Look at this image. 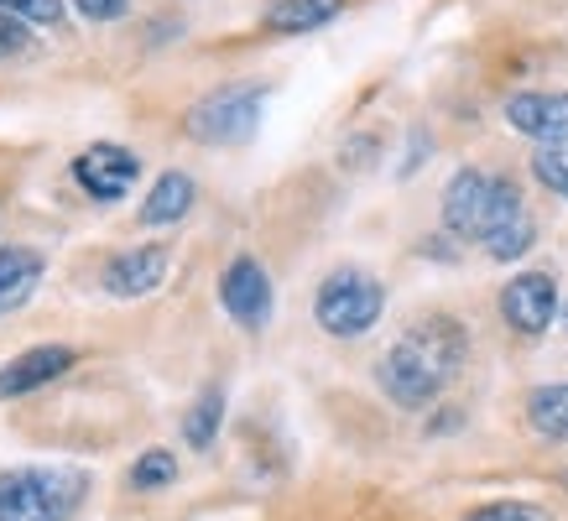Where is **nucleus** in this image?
Instances as JSON below:
<instances>
[{
    "label": "nucleus",
    "mask_w": 568,
    "mask_h": 521,
    "mask_svg": "<svg viewBox=\"0 0 568 521\" xmlns=\"http://www.w3.org/2000/svg\"><path fill=\"white\" fill-rule=\"evenodd\" d=\"M465 355H469V339L454 318H423V324H413L381 355L376 381L396 407H428L459 376Z\"/></svg>",
    "instance_id": "1"
},
{
    "label": "nucleus",
    "mask_w": 568,
    "mask_h": 521,
    "mask_svg": "<svg viewBox=\"0 0 568 521\" xmlns=\"http://www.w3.org/2000/svg\"><path fill=\"white\" fill-rule=\"evenodd\" d=\"M89 496V474L69 464L0 469V521H69Z\"/></svg>",
    "instance_id": "2"
},
{
    "label": "nucleus",
    "mask_w": 568,
    "mask_h": 521,
    "mask_svg": "<svg viewBox=\"0 0 568 521\" xmlns=\"http://www.w3.org/2000/svg\"><path fill=\"white\" fill-rule=\"evenodd\" d=\"M381 308H386V287H381L371 272H355V266L324 277V287L313 297V318H318V329L334 334V339H361V334H371Z\"/></svg>",
    "instance_id": "3"
},
{
    "label": "nucleus",
    "mask_w": 568,
    "mask_h": 521,
    "mask_svg": "<svg viewBox=\"0 0 568 521\" xmlns=\"http://www.w3.org/2000/svg\"><path fill=\"white\" fill-rule=\"evenodd\" d=\"M261 104H266V89L261 84H224L214 94H204L183 115V131L199 146H241V141L256 136Z\"/></svg>",
    "instance_id": "4"
},
{
    "label": "nucleus",
    "mask_w": 568,
    "mask_h": 521,
    "mask_svg": "<svg viewBox=\"0 0 568 521\" xmlns=\"http://www.w3.org/2000/svg\"><path fill=\"white\" fill-rule=\"evenodd\" d=\"M73 177H79V188L89 198H100V204H121L131 183L141 177V156L115 146V141H94L84 152L73 156Z\"/></svg>",
    "instance_id": "5"
},
{
    "label": "nucleus",
    "mask_w": 568,
    "mask_h": 521,
    "mask_svg": "<svg viewBox=\"0 0 568 521\" xmlns=\"http://www.w3.org/2000/svg\"><path fill=\"white\" fill-rule=\"evenodd\" d=\"M490 208H496V177L490 173L465 167V173L448 177V188H444V225H448V235H459V241H485Z\"/></svg>",
    "instance_id": "6"
},
{
    "label": "nucleus",
    "mask_w": 568,
    "mask_h": 521,
    "mask_svg": "<svg viewBox=\"0 0 568 521\" xmlns=\"http://www.w3.org/2000/svg\"><path fill=\"white\" fill-rule=\"evenodd\" d=\"M220 303L241 329H266V318H272V277H266V266L251 256L230 260L220 277Z\"/></svg>",
    "instance_id": "7"
},
{
    "label": "nucleus",
    "mask_w": 568,
    "mask_h": 521,
    "mask_svg": "<svg viewBox=\"0 0 568 521\" xmlns=\"http://www.w3.org/2000/svg\"><path fill=\"white\" fill-rule=\"evenodd\" d=\"M500 318L517 334H527V339L548 334V324L558 318V282H552L548 272H521V277H511L506 293H500Z\"/></svg>",
    "instance_id": "8"
},
{
    "label": "nucleus",
    "mask_w": 568,
    "mask_h": 521,
    "mask_svg": "<svg viewBox=\"0 0 568 521\" xmlns=\"http://www.w3.org/2000/svg\"><path fill=\"white\" fill-rule=\"evenodd\" d=\"M168 266H173L168 245H131V251L104 260L100 287L110 297H121V303H131V297H152L156 287H162V277H168Z\"/></svg>",
    "instance_id": "9"
},
{
    "label": "nucleus",
    "mask_w": 568,
    "mask_h": 521,
    "mask_svg": "<svg viewBox=\"0 0 568 521\" xmlns=\"http://www.w3.org/2000/svg\"><path fill=\"white\" fill-rule=\"evenodd\" d=\"M506 121H511V131L542 141V146H564L568 141V94H537V89L511 94V100H506Z\"/></svg>",
    "instance_id": "10"
},
{
    "label": "nucleus",
    "mask_w": 568,
    "mask_h": 521,
    "mask_svg": "<svg viewBox=\"0 0 568 521\" xmlns=\"http://www.w3.org/2000/svg\"><path fill=\"white\" fill-rule=\"evenodd\" d=\"M63 370H73V349H69V345L21 349L17 360L0 365V397H27V391H37V386L58 381Z\"/></svg>",
    "instance_id": "11"
},
{
    "label": "nucleus",
    "mask_w": 568,
    "mask_h": 521,
    "mask_svg": "<svg viewBox=\"0 0 568 521\" xmlns=\"http://www.w3.org/2000/svg\"><path fill=\"white\" fill-rule=\"evenodd\" d=\"M48 277V256L32 245H0V318L17 313Z\"/></svg>",
    "instance_id": "12"
},
{
    "label": "nucleus",
    "mask_w": 568,
    "mask_h": 521,
    "mask_svg": "<svg viewBox=\"0 0 568 521\" xmlns=\"http://www.w3.org/2000/svg\"><path fill=\"white\" fill-rule=\"evenodd\" d=\"M345 0H266L261 11V27L276 37H297V32H318L328 21L339 17Z\"/></svg>",
    "instance_id": "13"
},
{
    "label": "nucleus",
    "mask_w": 568,
    "mask_h": 521,
    "mask_svg": "<svg viewBox=\"0 0 568 521\" xmlns=\"http://www.w3.org/2000/svg\"><path fill=\"white\" fill-rule=\"evenodd\" d=\"M193 208V177L189 173H162L141 204V225H173Z\"/></svg>",
    "instance_id": "14"
},
{
    "label": "nucleus",
    "mask_w": 568,
    "mask_h": 521,
    "mask_svg": "<svg viewBox=\"0 0 568 521\" xmlns=\"http://www.w3.org/2000/svg\"><path fill=\"white\" fill-rule=\"evenodd\" d=\"M527 422L548 443H568V381L537 386L532 397H527Z\"/></svg>",
    "instance_id": "15"
},
{
    "label": "nucleus",
    "mask_w": 568,
    "mask_h": 521,
    "mask_svg": "<svg viewBox=\"0 0 568 521\" xmlns=\"http://www.w3.org/2000/svg\"><path fill=\"white\" fill-rule=\"evenodd\" d=\"M220 422H224V397L220 391H204V397L189 407V417H183V438H189L193 449H209L214 433H220Z\"/></svg>",
    "instance_id": "16"
},
{
    "label": "nucleus",
    "mask_w": 568,
    "mask_h": 521,
    "mask_svg": "<svg viewBox=\"0 0 568 521\" xmlns=\"http://www.w3.org/2000/svg\"><path fill=\"white\" fill-rule=\"evenodd\" d=\"M173 480H178V459L168 449H146L131 464V486L136 490H162V486H173Z\"/></svg>",
    "instance_id": "17"
},
{
    "label": "nucleus",
    "mask_w": 568,
    "mask_h": 521,
    "mask_svg": "<svg viewBox=\"0 0 568 521\" xmlns=\"http://www.w3.org/2000/svg\"><path fill=\"white\" fill-rule=\"evenodd\" d=\"M532 241H537L532 214H521L517 225H506L500 235H490V241H485V251H490L496 260H517V256H527V251H532Z\"/></svg>",
    "instance_id": "18"
},
{
    "label": "nucleus",
    "mask_w": 568,
    "mask_h": 521,
    "mask_svg": "<svg viewBox=\"0 0 568 521\" xmlns=\"http://www.w3.org/2000/svg\"><path fill=\"white\" fill-rule=\"evenodd\" d=\"M532 177L548 193L568 198V141H564V146H542V152L532 156Z\"/></svg>",
    "instance_id": "19"
},
{
    "label": "nucleus",
    "mask_w": 568,
    "mask_h": 521,
    "mask_svg": "<svg viewBox=\"0 0 568 521\" xmlns=\"http://www.w3.org/2000/svg\"><path fill=\"white\" fill-rule=\"evenodd\" d=\"M0 11L17 21H32V27H63V17H69L63 0H0Z\"/></svg>",
    "instance_id": "20"
},
{
    "label": "nucleus",
    "mask_w": 568,
    "mask_h": 521,
    "mask_svg": "<svg viewBox=\"0 0 568 521\" xmlns=\"http://www.w3.org/2000/svg\"><path fill=\"white\" fill-rule=\"evenodd\" d=\"M465 521H552L542 505H527V501H500V505H480L475 517Z\"/></svg>",
    "instance_id": "21"
},
{
    "label": "nucleus",
    "mask_w": 568,
    "mask_h": 521,
    "mask_svg": "<svg viewBox=\"0 0 568 521\" xmlns=\"http://www.w3.org/2000/svg\"><path fill=\"white\" fill-rule=\"evenodd\" d=\"M21 52H27V21L0 11V63H6V58H21Z\"/></svg>",
    "instance_id": "22"
},
{
    "label": "nucleus",
    "mask_w": 568,
    "mask_h": 521,
    "mask_svg": "<svg viewBox=\"0 0 568 521\" xmlns=\"http://www.w3.org/2000/svg\"><path fill=\"white\" fill-rule=\"evenodd\" d=\"M131 0H73V11L84 21H121Z\"/></svg>",
    "instance_id": "23"
},
{
    "label": "nucleus",
    "mask_w": 568,
    "mask_h": 521,
    "mask_svg": "<svg viewBox=\"0 0 568 521\" xmlns=\"http://www.w3.org/2000/svg\"><path fill=\"white\" fill-rule=\"evenodd\" d=\"M564 329H568V303H564Z\"/></svg>",
    "instance_id": "24"
}]
</instances>
